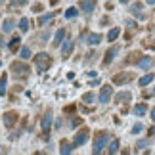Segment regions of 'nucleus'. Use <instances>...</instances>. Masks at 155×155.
Instances as JSON below:
<instances>
[{"label": "nucleus", "mask_w": 155, "mask_h": 155, "mask_svg": "<svg viewBox=\"0 0 155 155\" xmlns=\"http://www.w3.org/2000/svg\"><path fill=\"white\" fill-rule=\"evenodd\" d=\"M35 65H37L38 73H44V71H48V67L52 65V58L46 52H40V54L35 56Z\"/></svg>", "instance_id": "1"}, {"label": "nucleus", "mask_w": 155, "mask_h": 155, "mask_svg": "<svg viewBox=\"0 0 155 155\" xmlns=\"http://www.w3.org/2000/svg\"><path fill=\"white\" fill-rule=\"evenodd\" d=\"M107 140H109V134L107 132H98L96 134V138H94V153H100L105 147V144H107Z\"/></svg>", "instance_id": "2"}, {"label": "nucleus", "mask_w": 155, "mask_h": 155, "mask_svg": "<svg viewBox=\"0 0 155 155\" xmlns=\"http://www.w3.org/2000/svg\"><path fill=\"white\" fill-rule=\"evenodd\" d=\"M134 79V73L132 71H124V73H119L113 77V82H115L117 86H121V84H127V82H130Z\"/></svg>", "instance_id": "3"}, {"label": "nucleus", "mask_w": 155, "mask_h": 155, "mask_svg": "<svg viewBox=\"0 0 155 155\" xmlns=\"http://www.w3.org/2000/svg\"><path fill=\"white\" fill-rule=\"evenodd\" d=\"M88 132H90L88 128H82V130H79V132L75 134V138H73V146L77 147V146H82V144H86V140H88Z\"/></svg>", "instance_id": "4"}, {"label": "nucleus", "mask_w": 155, "mask_h": 155, "mask_svg": "<svg viewBox=\"0 0 155 155\" xmlns=\"http://www.w3.org/2000/svg\"><path fill=\"white\" fill-rule=\"evenodd\" d=\"M111 96H113V88L109 86V84H105L104 88H102V92H100V102H102V104H107V102H109V100H111Z\"/></svg>", "instance_id": "5"}, {"label": "nucleus", "mask_w": 155, "mask_h": 155, "mask_svg": "<svg viewBox=\"0 0 155 155\" xmlns=\"http://www.w3.org/2000/svg\"><path fill=\"white\" fill-rule=\"evenodd\" d=\"M79 8H81L82 12H86V14H92L94 8H96V0H81Z\"/></svg>", "instance_id": "6"}, {"label": "nucleus", "mask_w": 155, "mask_h": 155, "mask_svg": "<svg viewBox=\"0 0 155 155\" xmlns=\"http://www.w3.org/2000/svg\"><path fill=\"white\" fill-rule=\"evenodd\" d=\"M50 127H52V111H48V113L42 117V132H44V136H48Z\"/></svg>", "instance_id": "7"}, {"label": "nucleus", "mask_w": 155, "mask_h": 155, "mask_svg": "<svg viewBox=\"0 0 155 155\" xmlns=\"http://www.w3.org/2000/svg\"><path fill=\"white\" fill-rule=\"evenodd\" d=\"M12 71H14L15 75H27V71H29V67H27L25 63L14 61V63H12Z\"/></svg>", "instance_id": "8"}, {"label": "nucleus", "mask_w": 155, "mask_h": 155, "mask_svg": "<svg viewBox=\"0 0 155 155\" xmlns=\"http://www.w3.org/2000/svg\"><path fill=\"white\" fill-rule=\"evenodd\" d=\"M15 121H17V113L10 111V113H6V115H4V124H6L8 128H10V127H14Z\"/></svg>", "instance_id": "9"}, {"label": "nucleus", "mask_w": 155, "mask_h": 155, "mask_svg": "<svg viewBox=\"0 0 155 155\" xmlns=\"http://www.w3.org/2000/svg\"><path fill=\"white\" fill-rule=\"evenodd\" d=\"M132 113H134L136 117L146 115V113H147V105H146V104H138V105H134V107H132Z\"/></svg>", "instance_id": "10"}, {"label": "nucleus", "mask_w": 155, "mask_h": 155, "mask_svg": "<svg viewBox=\"0 0 155 155\" xmlns=\"http://www.w3.org/2000/svg\"><path fill=\"white\" fill-rule=\"evenodd\" d=\"M71 52H73V40L67 38V40H65V44H63V48H61V54H63V58H69Z\"/></svg>", "instance_id": "11"}, {"label": "nucleus", "mask_w": 155, "mask_h": 155, "mask_svg": "<svg viewBox=\"0 0 155 155\" xmlns=\"http://www.w3.org/2000/svg\"><path fill=\"white\" fill-rule=\"evenodd\" d=\"M117 52H119V48H115V46H111L109 50H107V54H105V59H104V63L107 65V63H111L113 61V58L117 56Z\"/></svg>", "instance_id": "12"}, {"label": "nucleus", "mask_w": 155, "mask_h": 155, "mask_svg": "<svg viewBox=\"0 0 155 155\" xmlns=\"http://www.w3.org/2000/svg\"><path fill=\"white\" fill-rule=\"evenodd\" d=\"M63 38H65V29H59L56 33V37H54V46H59L63 42Z\"/></svg>", "instance_id": "13"}, {"label": "nucleus", "mask_w": 155, "mask_h": 155, "mask_svg": "<svg viewBox=\"0 0 155 155\" xmlns=\"http://www.w3.org/2000/svg\"><path fill=\"white\" fill-rule=\"evenodd\" d=\"M54 15H56L54 12H50V14H44V15H40V17H38V25H44V23H48L50 19H54Z\"/></svg>", "instance_id": "14"}, {"label": "nucleus", "mask_w": 155, "mask_h": 155, "mask_svg": "<svg viewBox=\"0 0 155 155\" xmlns=\"http://www.w3.org/2000/svg\"><path fill=\"white\" fill-rule=\"evenodd\" d=\"M100 42H102V37H100V35H96V33H92L90 37H88V44L96 46V44H100Z\"/></svg>", "instance_id": "15"}, {"label": "nucleus", "mask_w": 155, "mask_h": 155, "mask_svg": "<svg viewBox=\"0 0 155 155\" xmlns=\"http://www.w3.org/2000/svg\"><path fill=\"white\" fill-rule=\"evenodd\" d=\"M155 79V75L153 73H150V75H146V77H142V79H140V86H147V84H150V82Z\"/></svg>", "instance_id": "16"}, {"label": "nucleus", "mask_w": 155, "mask_h": 155, "mask_svg": "<svg viewBox=\"0 0 155 155\" xmlns=\"http://www.w3.org/2000/svg\"><path fill=\"white\" fill-rule=\"evenodd\" d=\"M132 12H134V15L138 17V19H144V14H142V4H134L132 6Z\"/></svg>", "instance_id": "17"}, {"label": "nucleus", "mask_w": 155, "mask_h": 155, "mask_svg": "<svg viewBox=\"0 0 155 155\" xmlns=\"http://www.w3.org/2000/svg\"><path fill=\"white\" fill-rule=\"evenodd\" d=\"M124 100H132V94L130 92H119L117 94V102H124Z\"/></svg>", "instance_id": "18"}, {"label": "nucleus", "mask_w": 155, "mask_h": 155, "mask_svg": "<svg viewBox=\"0 0 155 155\" xmlns=\"http://www.w3.org/2000/svg\"><path fill=\"white\" fill-rule=\"evenodd\" d=\"M138 65H140L142 69H147V67L151 65V58H147V56H146V58H142L140 61H138Z\"/></svg>", "instance_id": "19"}, {"label": "nucleus", "mask_w": 155, "mask_h": 155, "mask_svg": "<svg viewBox=\"0 0 155 155\" xmlns=\"http://www.w3.org/2000/svg\"><path fill=\"white\" fill-rule=\"evenodd\" d=\"M12 29H14V19H6L4 25H2V31H4V33H10Z\"/></svg>", "instance_id": "20"}, {"label": "nucleus", "mask_w": 155, "mask_h": 155, "mask_svg": "<svg viewBox=\"0 0 155 155\" xmlns=\"http://www.w3.org/2000/svg\"><path fill=\"white\" fill-rule=\"evenodd\" d=\"M6 82H8V77L2 75V79H0V96H4V94H6Z\"/></svg>", "instance_id": "21"}, {"label": "nucleus", "mask_w": 155, "mask_h": 155, "mask_svg": "<svg viewBox=\"0 0 155 155\" xmlns=\"http://www.w3.org/2000/svg\"><path fill=\"white\" fill-rule=\"evenodd\" d=\"M19 40H21L19 37H14V38L10 40V50H12V52H15V50H17V46H19Z\"/></svg>", "instance_id": "22"}, {"label": "nucleus", "mask_w": 155, "mask_h": 155, "mask_svg": "<svg viewBox=\"0 0 155 155\" xmlns=\"http://www.w3.org/2000/svg\"><path fill=\"white\" fill-rule=\"evenodd\" d=\"M19 29L23 33L29 31V19H27V17H21V19H19Z\"/></svg>", "instance_id": "23"}, {"label": "nucleus", "mask_w": 155, "mask_h": 155, "mask_svg": "<svg viewBox=\"0 0 155 155\" xmlns=\"http://www.w3.org/2000/svg\"><path fill=\"white\" fill-rule=\"evenodd\" d=\"M19 56H21V59H29L31 58V50H29L27 46H23V48L19 50Z\"/></svg>", "instance_id": "24"}, {"label": "nucleus", "mask_w": 155, "mask_h": 155, "mask_svg": "<svg viewBox=\"0 0 155 155\" xmlns=\"http://www.w3.org/2000/svg\"><path fill=\"white\" fill-rule=\"evenodd\" d=\"M77 14H79L77 8H69L67 12H65V17H67V19H73V17H77Z\"/></svg>", "instance_id": "25"}, {"label": "nucleus", "mask_w": 155, "mask_h": 155, "mask_svg": "<svg viewBox=\"0 0 155 155\" xmlns=\"http://www.w3.org/2000/svg\"><path fill=\"white\" fill-rule=\"evenodd\" d=\"M107 151H109V153H117V151H119V140H113Z\"/></svg>", "instance_id": "26"}, {"label": "nucleus", "mask_w": 155, "mask_h": 155, "mask_svg": "<svg viewBox=\"0 0 155 155\" xmlns=\"http://www.w3.org/2000/svg\"><path fill=\"white\" fill-rule=\"evenodd\" d=\"M119 33H121L119 29H111V31L107 33V38H109V40H115V38L119 37Z\"/></svg>", "instance_id": "27"}, {"label": "nucleus", "mask_w": 155, "mask_h": 155, "mask_svg": "<svg viewBox=\"0 0 155 155\" xmlns=\"http://www.w3.org/2000/svg\"><path fill=\"white\" fill-rule=\"evenodd\" d=\"M82 100H84V102H86V104H92V102H94V100H96V96H94V94H92V92H88V94H84V96H82Z\"/></svg>", "instance_id": "28"}, {"label": "nucleus", "mask_w": 155, "mask_h": 155, "mask_svg": "<svg viewBox=\"0 0 155 155\" xmlns=\"http://www.w3.org/2000/svg\"><path fill=\"white\" fill-rule=\"evenodd\" d=\"M73 147L75 146H69V144H65V142H63V146H61V153L65 155V153H71V151H73Z\"/></svg>", "instance_id": "29"}, {"label": "nucleus", "mask_w": 155, "mask_h": 155, "mask_svg": "<svg viewBox=\"0 0 155 155\" xmlns=\"http://www.w3.org/2000/svg\"><path fill=\"white\" fill-rule=\"evenodd\" d=\"M142 128H144V127H142L140 123H136L134 127H132V134H140V132H142Z\"/></svg>", "instance_id": "30"}, {"label": "nucleus", "mask_w": 155, "mask_h": 155, "mask_svg": "<svg viewBox=\"0 0 155 155\" xmlns=\"http://www.w3.org/2000/svg\"><path fill=\"white\" fill-rule=\"evenodd\" d=\"M14 2H15V4H19V6H23V4H27L29 0H14Z\"/></svg>", "instance_id": "31"}, {"label": "nucleus", "mask_w": 155, "mask_h": 155, "mask_svg": "<svg viewBox=\"0 0 155 155\" xmlns=\"http://www.w3.org/2000/svg\"><path fill=\"white\" fill-rule=\"evenodd\" d=\"M33 12H42V6H40V4H37V6L33 8Z\"/></svg>", "instance_id": "32"}, {"label": "nucleus", "mask_w": 155, "mask_h": 155, "mask_svg": "<svg viewBox=\"0 0 155 155\" xmlns=\"http://www.w3.org/2000/svg\"><path fill=\"white\" fill-rule=\"evenodd\" d=\"M147 134H151V136H153V134H155V127H151V128H150V132H147Z\"/></svg>", "instance_id": "33"}, {"label": "nucleus", "mask_w": 155, "mask_h": 155, "mask_svg": "<svg viewBox=\"0 0 155 155\" xmlns=\"http://www.w3.org/2000/svg\"><path fill=\"white\" fill-rule=\"evenodd\" d=\"M151 119H153V121H155V107H153V109H151Z\"/></svg>", "instance_id": "34"}, {"label": "nucleus", "mask_w": 155, "mask_h": 155, "mask_svg": "<svg viewBox=\"0 0 155 155\" xmlns=\"http://www.w3.org/2000/svg\"><path fill=\"white\" fill-rule=\"evenodd\" d=\"M147 4H155V0H147Z\"/></svg>", "instance_id": "35"}, {"label": "nucleus", "mask_w": 155, "mask_h": 155, "mask_svg": "<svg viewBox=\"0 0 155 155\" xmlns=\"http://www.w3.org/2000/svg\"><path fill=\"white\" fill-rule=\"evenodd\" d=\"M121 2H123V4H127V2H130V0H121Z\"/></svg>", "instance_id": "36"}, {"label": "nucleus", "mask_w": 155, "mask_h": 155, "mask_svg": "<svg viewBox=\"0 0 155 155\" xmlns=\"http://www.w3.org/2000/svg\"><path fill=\"white\" fill-rule=\"evenodd\" d=\"M153 94H155V88H153Z\"/></svg>", "instance_id": "37"}, {"label": "nucleus", "mask_w": 155, "mask_h": 155, "mask_svg": "<svg viewBox=\"0 0 155 155\" xmlns=\"http://www.w3.org/2000/svg\"><path fill=\"white\" fill-rule=\"evenodd\" d=\"M0 2H4V0H0Z\"/></svg>", "instance_id": "38"}]
</instances>
